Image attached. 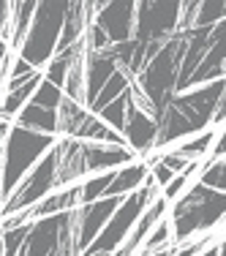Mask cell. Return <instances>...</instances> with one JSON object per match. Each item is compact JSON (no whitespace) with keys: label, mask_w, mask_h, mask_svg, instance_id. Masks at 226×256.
<instances>
[{"label":"cell","mask_w":226,"mask_h":256,"mask_svg":"<svg viewBox=\"0 0 226 256\" xmlns=\"http://www.w3.org/2000/svg\"><path fill=\"white\" fill-rule=\"evenodd\" d=\"M54 188H58V156H54V144H52L50 153L41 158L20 180V186L8 194V199L3 202V216H16V212L30 210L44 196L54 194Z\"/></svg>","instance_id":"8"},{"label":"cell","mask_w":226,"mask_h":256,"mask_svg":"<svg viewBox=\"0 0 226 256\" xmlns=\"http://www.w3.org/2000/svg\"><path fill=\"white\" fill-rule=\"evenodd\" d=\"M52 144L54 139L46 134H36L20 126L8 128L3 142V158H0V202L8 199L20 180L52 150Z\"/></svg>","instance_id":"3"},{"label":"cell","mask_w":226,"mask_h":256,"mask_svg":"<svg viewBox=\"0 0 226 256\" xmlns=\"http://www.w3.org/2000/svg\"><path fill=\"white\" fill-rule=\"evenodd\" d=\"M216 142V134H202V136H196V139H191V142L188 144H180V148L174 150L177 156L180 158H186V161H199L202 156L207 153V150H210V144Z\"/></svg>","instance_id":"19"},{"label":"cell","mask_w":226,"mask_h":256,"mask_svg":"<svg viewBox=\"0 0 226 256\" xmlns=\"http://www.w3.org/2000/svg\"><path fill=\"white\" fill-rule=\"evenodd\" d=\"M58 131L63 134V139L101 142V144H126L120 134H114L93 112H88L84 106H79V104L68 101V98H63L58 106Z\"/></svg>","instance_id":"9"},{"label":"cell","mask_w":226,"mask_h":256,"mask_svg":"<svg viewBox=\"0 0 226 256\" xmlns=\"http://www.w3.org/2000/svg\"><path fill=\"white\" fill-rule=\"evenodd\" d=\"M79 204V186L76 188H63L58 194H50L44 196L38 204H33L30 210H25L28 221H38V218H46V216H58V212H68V210H76Z\"/></svg>","instance_id":"16"},{"label":"cell","mask_w":226,"mask_h":256,"mask_svg":"<svg viewBox=\"0 0 226 256\" xmlns=\"http://www.w3.org/2000/svg\"><path fill=\"white\" fill-rule=\"evenodd\" d=\"M8 123L6 120H0V158H3V142H6V134H8Z\"/></svg>","instance_id":"26"},{"label":"cell","mask_w":226,"mask_h":256,"mask_svg":"<svg viewBox=\"0 0 226 256\" xmlns=\"http://www.w3.org/2000/svg\"><path fill=\"white\" fill-rule=\"evenodd\" d=\"M8 46H6V41L0 38V79L6 76V71H8Z\"/></svg>","instance_id":"25"},{"label":"cell","mask_w":226,"mask_h":256,"mask_svg":"<svg viewBox=\"0 0 226 256\" xmlns=\"http://www.w3.org/2000/svg\"><path fill=\"white\" fill-rule=\"evenodd\" d=\"M196 169H199V161H191V164H188V166L182 169L180 174H174V178L169 180V186L164 188V199L169 202V199H177V196H180V194H182V188L188 186V180L194 178V172H196Z\"/></svg>","instance_id":"23"},{"label":"cell","mask_w":226,"mask_h":256,"mask_svg":"<svg viewBox=\"0 0 226 256\" xmlns=\"http://www.w3.org/2000/svg\"><path fill=\"white\" fill-rule=\"evenodd\" d=\"M84 172H112L114 166L134 164V153L126 144H101V142H82Z\"/></svg>","instance_id":"14"},{"label":"cell","mask_w":226,"mask_h":256,"mask_svg":"<svg viewBox=\"0 0 226 256\" xmlns=\"http://www.w3.org/2000/svg\"><path fill=\"white\" fill-rule=\"evenodd\" d=\"M66 8H68V3H36V14L30 20L25 41L20 46V60L38 68V66H46L54 58Z\"/></svg>","instance_id":"5"},{"label":"cell","mask_w":226,"mask_h":256,"mask_svg":"<svg viewBox=\"0 0 226 256\" xmlns=\"http://www.w3.org/2000/svg\"><path fill=\"white\" fill-rule=\"evenodd\" d=\"M218 251H221V242H212V246L207 248V251H202L199 256H218Z\"/></svg>","instance_id":"27"},{"label":"cell","mask_w":226,"mask_h":256,"mask_svg":"<svg viewBox=\"0 0 226 256\" xmlns=\"http://www.w3.org/2000/svg\"><path fill=\"white\" fill-rule=\"evenodd\" d=\"M136 3H98V14L84 33V52H98L114 44H126L134 36Z\"/></svg>","instance_id":"7"},{"label":"cell","mask_w":226,"mask_h":256,"mask_svg":"<svg viewBox=\"0 0 226 256\" xmlns=\"http://www.w3.org/2000/svg\"><path fill=\"white\" fill-rule=\"evenodd\" d=\"M156 194H158V186L148 174V180L142 182V188H136L134 194L123 196V202H120V207L114 210V216L106 221V226L96 234V240L90 242L79 256H112L120 246H123L128 232H131L134 224L139 221V216H142V212L148 210V204L156 199Z\"/></svg>","instance_id":"4"},{"label":"cell","mask_w":226,"mask_h":256,"mask_svg":"<svg viewBox=\"0 0 226 256\" xmlns=\"http://www.w3.org/2000/svg\"><path fill=\"white\" fill-rule=\"evenodd\" d=\"M224 11L226 3H199L196 8V20H194V28H212L218 22H224Z\"/></svg>","instance_id":"20"},{"label":"cell","mask_w":226,"mask_h":256,"mask_svg":"<svg viewBox=\"0 0 226 256\" xmlns=\"http://www.w3.org/2000/svg\"><path fill=\"white\" fill-rule=\"evenodd\" d=\"M123 196H106V199H96L88 202L84 207L74 210V232H76V248L79 254L96 240V234L106 226V221L114 216V210L120 207Z\"/></svg>","instance_id":"10"},{"label":"cell","mask_w":226,"mask_h":256,"mask_svg":"<svg viewBox=\"0 0 226 256\" xmlns=\"http://www.w3.org/2000/svg\"><path fill=\"white\" fill-rule=\"evenodd\" d=\"M218 256H226V248H224V242H221V251H218Z\"/></svg>","instance_id":"28"},{"label":"cell","mask_w":226,"mask_h":256,"mask_svg":"<svg viewBox=\"0 0 226 256\" xmlns=\"http://www.w3.org/2000/svg\"><path fill=\"white\" fill-rule=\"evenodd\" d=\"M224 207H226V199L221 191H212V188H204L202 182H194L172 207V221H169L172 237H169V246L172 242H186L188 237L221 224L226 212Z\"/></svg>","instance_id":"2"},{"label":"cell","mask_w":226,"mask_h":256,"mask_svg":"<svg viewBox=\"0 0 226 256\" xmlns=\"http://www.w3.org/2000/svg\"><path fill=\"white\" fill-rule=\"evenodd\" d=\"M33 14H36V3H33V0H25V3H11V22H8L11 46H16V50L22 46Z\"/></svg>","instance_id":"17"},{"label":"cell","mask_w":226,"mask_h":256,"mask_svg":"<svg viewBox=\"0 0 226 256\" xmlns=\"http://www.w3.org/2000/svg\"><path fill=\"white\" fill-rule=\"evenodd\" d=\"M14 123L20 128H28V131H36V134H46L52 136L58 131V109H44L38 104H25V106L16 112Z\"/></svg>","instance_id":"15"},{"label":"cell","mask_w":226,"mask_h":256,"mask_svg":"<svg viewBox=\"0 0 226 256\" xmlns=\"http://www.w3.org/2000/svg\"><path fill=\"white\" fill-rule=\"evenodd\" d=\"M169 237H172V229H169V221H158L156 226H152V232L148 237H144V248H139V251L150 254V251H158V248H166L169 246Z\"/></svg>","instance_id":"22"},{"label":"cell","mask_w":226,"mask_h":256,"mask_svg":"<svg viewBox=\"0 0 226 256\" xmlns=\"http://www.w3.org/2000/svg\"><path fill=\"white\" fill-rule=\"evenodd\" d=\"M8 22H11V3H3L0 0V38L6 41L8 36Z\"/></svg>","instance_id":"24"},{"label":"cell","mask_w":226,"mask_h":256,"mask_svg":"<svg viewBox=\"0 0 226 256\" xmlns=\"http://www.w3.org/2000/svg\"><path fill=\"white\" fill-rule=\"evenodd\" d=\"M128 104H131V88L126 90L123 96H118L112 104H106V106L101 109L96 118L101 120L106 128H112L114 134H123V126H126V112H128Z\"/></svg>","instance_id":"18"},{"label":"cell","mask_w":226,"mask_h":256,"mask_svg":"<svg viewBox=\"0 0 226 256\" xmlns=\"http://www.w3.org/2000/svg\"><path fill=\"white\" fill-rule=\"evenodd\" d=\"M22 256H79L74 210L30 221Z\"/></svg>","instance_id":"6"},{"label":"cell","mask_w":226,"mask_h":256,"mask_svg":"<svg viewBox=\"0 0 226 256\" xmlns=\"http://www.w3.org/2000/svg\"><path fill=\"white\" fill-rule=\"evenodd\" d=\"M224 178H226V164L221 158V161H207V166H204V172H202L199 182L204 188H212V191H221L224 194Z\"/></svg>","instance_id":"21"},{"label":"cell","mask_w":226,"mask_h":256,"mask_svg":"<svg viewBox=\"0 0 226 256\" xmlns=\"http://www.w3.org/2000/svg\"><path fill=\"white\" fill-rule=\"evenodd\" d=\"M224 68H226V25L218 22L216 25V38H212L210 50L204 52L202 63L196 66V71L188 76L186 90H194V88H199V84H210V82L224 79ZM186 90H182V93H186Z\"/></svg>","instance_id":"13"},{"label":"cell","mask_w":226,"mask_h":256,"mask_svg":"<svg viewBox=\"0 0 226 256\" xmlns=\"http://www.w3.org/2000/svg\"><path fill=\"white\" fill-rule=\"evenodd\" d=\"M226 96V82H210L204 88H194L186 93H177L172 101L164 106L161 118L156 120L158 126V139L156 144H169L182 136L199 134L204 126L212 123V112H216L218 101Z\"/></svg>","instance_id":"1"},{"label":"cell","mask_w":226,"mask_h":256,"mask_svg":"<svg viewBox=\"0 0 226 256\" xmlns=\"http://www.w3.org/2000/svg\"><path fill=\"white\" fill-rule=\"evenodd\" d=\"M123 142L126 148L131 150L134 156L136 153H150L152 148H158L156 139H158V126L156 120L150 118L144 109H139L134 104V96H131V104H128V112H126V126H123Z\"/></svg>","instance_id":"12"},{"label":"cell","mask_w":226,"mask_h":256,"mask_svg":"<svg viewBox=\"0 0 226 256\" xmlns=\"http://www.w3.org/2000/svg\"><path fill=\"white\" fill-rule=\"evenodd\" d=\"M114 71H123L118 44L98 52H84V109L96 101V96L101 93V88L109 82Z\"/></svg>","instance_id":"11"}]
</instances>
